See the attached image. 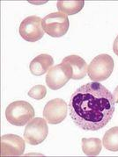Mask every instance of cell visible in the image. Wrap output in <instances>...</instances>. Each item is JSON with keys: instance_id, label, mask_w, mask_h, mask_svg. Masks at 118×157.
<instances>
[{"instance_id": "1", "label": "cell", "mask_w": 118, "mask_h": 157, "mask_svg": "<svg viewBox=\"0 0 118 157\" xmlns=\"http://www.w3.org/2000/svg\"><path fill=\"white\" fill-rule=\"evenodd\" d=\"M68 108L71 120L79 127L97 131L111 120L116 107L111 92L99 82H93L75 90Z\"/></svg>"}, {"instance_id": "12", "label": "cell", "mask_w": 118, "mask_h": 157, "mask_svg": "<svg viewBox=\"0 0 118 157\" xmlns=\"http://www.w3.org/2000/svg\"><path fill=\"white\" fill-rule=\"evenodd\" d=\"M85 5L84 0H73V1H65L59 0L56 3V7L60 13H64L65 15H73L79 13L83 9Z\"/></svg>"}, {"instance_id": "10", "label": "cell", "mask_w": 118, "mask_h": 157, "mask_svg": "<svg viewBox=\"0 0 118 157\" xmlns=\"http://www.w3.org/2000/svg\"><path fill=\"white\" fill-rule=\"evenodd\" d=\"M70 80L63 69L62 64L53 66L46 75V83L48 87L53 90L63 87Z\"/></svg>"}, {"instance_id": "4", "label": "cell", "mask_w": 118, "mask_h": 157, "mask_svg": "<svg viewBox=\"0 0 118 157\" xmlns=\"http://www.w3.org/2000/svg\"><path fill=\"white\" fill-rule=\"evenodd\" d=\"M43 28L50 37L59 38L66 34L69 30L70 22L64 13L57 12L48 14L43 19Z\"/></svg>"}, {"instance_id": "11", "label": "cell", "mask_w": 118, "mask_h": 157, "mask_svg": "<svg viewBox=\"0 0 118 157\" xmlns=\"http://www.w3.org/2000/svg\"><path fill=\"white\" fill-rule=\"evenodd\" d=\"M54 64V60L51 56L47 54H42L38 56L34 60H32L29 65V69L31 74L34 75H43L48 72Z\"/></svg>"}, {"instance_id": "15", "label": "cell", "mask_w": 118, "mask_h": 157, "mask_svg": "<svg viewBox=\"0 0 118 157\" xmlns=\"http://www.w3.org/2000/svg\"><path fill=\"white\" fill-rule=\"evenodd\" d=\"M47 94V89L43 85H36L30 89L28 91V96L35 99V100H42L45 98Z\"/></svg>"}, {"instance_id": "14", "label": "cell", "mask_w": 118, "mask_h": 157, "mask_svg": "<svg viewBox=\"0 0 118 157\" xmlns=\"http://www.w3.org/2000/svg\"><path fill=\"white\" fill-rule=\"evenodd\" d=\"M102 144L106 149L112 152H117L118 126H114L105 132L102 139Z\"/></svg>"}, {"instance_id": "6", "label": "cell", "mask_w": 118, "mask_h": 157, "mask_svg": "<svg viewBox=\"0 0 118 157\" xmlns=\"http://www.w3.org/2000/svg\"><path fill=\"white\" fill-rule=\"evenodd\" d=\"M43 19L37 16L26 17L19 25V34L26 41L35 42L40 40L44 35L42 25Z\"/></svg>"}, {"instance_id": "17", "label": "cell", "mask_w": 118, "mask_h": 157, "mask_svg": "<svg viewBox=\"0 0 118 157\" xmlns=\"http://www.w3.org/2000/svg\"><path fill=\"white\" fill-rule=\"evenodd\" d=\"M113 97H114V99H115V103L118 104V86L115 89V90L113 92Z\"/></svg>"}, {"instance_id": "13", "label": "cell", "mask_w": 118, "mask_h": 157, "mask_svg": "<svg viewBox=\"0 0 118 157\" xmlns=\"http://www.w3.org/2000/svg\"><path fill=\"white\" fill-rule=\"evenodd\" d=\"M102 147V142L98 138L82 139V149L85 155L88 156L98 155Z\"/></svg>"}, {"instance_id": "8", "label": "cell", "mask_w": 118, "mask_h": 157, "mask_svg": "<svg viewBox=\"0 0 118 157\" xmlns=\"http://www.w3.org/2000/svg\"><path fill=\"white\" fill-rule=\"evenodd\" d=\"M62 67L70 79L80 80L87 75L88 67L86 61L79 56L71 55L63 58Z\"/></svg>"}, {"instance_id": "9", "label": "cell", "mask_w": 118, "mask_h": 157, "mask_svg": "<svg viewBox=\"0 0 118 157\" xmlns=\"http://www.w3.org/2000/svg\"><path fill=\"white\" fill-rule=\"evenodd\" d=\"M1 156H18L22 155L25 151L24 140L15 134H6L0 140Z\"/></svg>"}, {"instance_id": "2", "label": "cell", "mask_w": 118, "mask_h": 157, "mask_svg": "<svg viewBox=\"0 0 118 157\" xmlns=\"http://www.w3.org/2000/svg\"><path fill=\"white\" fill-rule=\"evenodd\" d=\"M35 113L34 107L26 101H15L6 110L7 121L16 126H23L34 119Z\"/></svg>"}, {"instance_id": "7", "label": "cell", "mask_w": 118, "mask_h": 157, "mask_svg": "<svg viewBox=\"0 0 118 157\" xmlns=\"http://www.w3.org/2000/svg\"><path fill=\"white\" fill-rule=\"evenodd\" d=\"M68 113V105L61 98L49 101L43 109V117L51 125H56L65 120Z\"/></svg>"}, {"instance_id": "16", "label": "cell", "mask_w": 118, "mask_h": 157, "mask_svg": "<svg viewBox=\"0 0 118 157\" xmlns=\"http://www.w3.org/2000/svg\"><path fill=\"white\" fill-rule=\"evenodd\" d=\"M113 51H114V53L118 56V35L117 37L116 38L115 41H114V44H113Z\"/></svg>"}, {"instance_id": "3", "label": "cell", "mask_w": 118, "mask_h": 157, "mask_svg": "<svg viewBox=\"0 0 118 157\" xmlns=\"http://www.w3.org/2000/svg\"><path fill=\"white\" fill-rule=\"evenodd\" d=\"M114 70V60L107 54H101L94 57L88 66L87 74L90 79L95 82L107 80Z\"/></svg>"}, {"instance_id": "5", "label": "cell", "mask_w": 118, "mask_h": 157, "mask_svg": "<svg viewBox=\"0 0 118 157\" xmlns=\"http://www.w3.org/2000/svg\"><path fill=\"white\" fill-rule=\"evenodd\" d=\"M49 133V127L45 119L35 118L30 120L24 131V139L28 144L35 146L43 142Z\"/></svg>"}]
</instances>
